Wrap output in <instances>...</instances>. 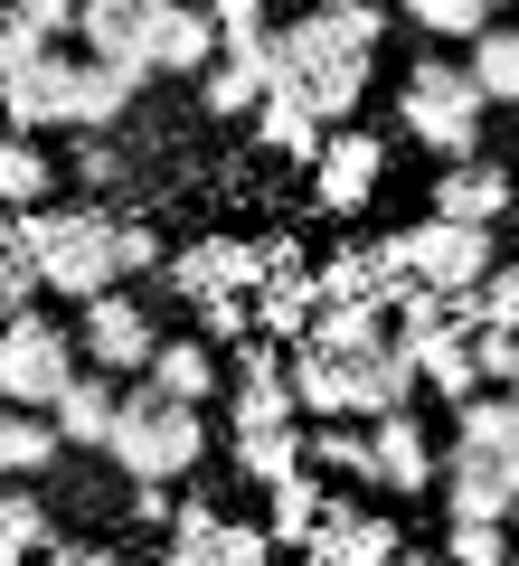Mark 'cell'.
<instances>
[{"mask_svg":"<svg viewBox=\"0 0 519 566\" xmlns=\"http://www.w3.org/2000/svg\"><path fill=\"white\" fill-rule=\"evenodd\" d=\"M76 340H85V359L95 368H114V378H133V368H152V349H160V331H152V312H142V293H95V303H76Z\"/></svg>","mask_w":519,"mask_h":566,"instance_id":"obj_10","label":"cell"},{"mask_svg":"<svg viewBox=\"0 0 519 566\" xmlns=\"http://www.w3.org/2000/svg\"><path fill=\"white\" fill-rule=\"evenodd\" d=\"M256 104H264V76H256V66L218 57V66H208V76H199V114H218V123H246V114H256Z\"/></svg>","mask_w":519,"mask_h":566,"instance_id":"obj_31","label":"cell"},{"mask_svg":"<svg viewBox=\"0 0 519 566\" xmlns=\"http://www.w3.org/2000/svg\"><path fill=\"white\" fill-rule=\"evenodd\" d=\"M142 378H160L170 397H199V406H208V397H218V340H208V331H180V340L152 349Z\"/></svg>","mask_w":519,"mask_h":566,"instance_id":"obj_27","label":"cell"},{"mask_svg":"<svg viewBox=\"0 0 519 566\" xmlns=\"http://www.w3.org/2000/svg\"><path fill=\"white\" fill-rule=\"evenodd\" d=\"M387 20H397V10H378V0H321L312 20L283 29V76L321 104V123H350V114H360L369 76H378ZM283 76H274V85H283Z\"/></svg>","mask_w":519,"mask_h":566,"instance_id":"obj_1","label":"cell"},{"mask_svg":"<svg viewBox=\"0 0 519 566\" xmlns=\"http://www.w3.org/2000/svg\"><path fill=\"white\" fill-rule=\"evenodd\" d=\"M10 237L39 245L48 264V293L58 303H95V293H114L123 283V208L85 199V208H10Z\"/></svg>","mask_w":519,"mask_h":566,"instance_id":"obj_3","label":"cell"},{"mask_svg":"<svg viewBox=\"0 0 519 566\" xmlns=\"http://www.w3.org/2000/svg\"><path fill=\"white\" fill-rule=\"evenodd\" d=\"M10 20L39 39H85V0H10Z\"/></svg>","mask_w":519,"mask_h":566,"instance_id":"obj_36","label":"cell"},{"mask_svg":"<svg viewBox=\"0 0 519 566\" xmlns=\"http://www.w3.org/2000/svg\"><path fill=\"white\" fill-rule=\"evenodd\" d=\"M510 528H519V501H510Z\"/></svg>","mask_w":519,"mask_h":566,"instance_id":"obj_42","label":"cell"},{"mask_svg":"<svg viewBox=\"0 0 519 566\" xmlns=\"http://www.w3.org/2000/svg\"><path fill=\"white\" fill-rule=\"evenodd\" d=\"M406 264H416L425 283H444V293H473V283L500 264V227H473V218H435V208H425V218L406 227Z\"/></svg>","mask_w":519,"mask_h":566,"instance_id":"obj_8","label":"cell"},{"mask_svg":"<svg viewBox=\"0 0 519 566\" xmlns=\"http://www.w3.org/2000/svg\"><path fill=\"white\" fill-rule=\"evenodd\" d=\"M170 0H85V48L95 57H123V66H152V29Z\"/></svg>","mask_w":519,"mask_h":566,"instance_id":"obj_21","label":"cell"},{"mask_svg":"<svg viewBox=\"0 0 519 566\" xmlns=\"http://www.w3.org/2000/svg\"><path fill=\"white\" fill-rule=\"evenodd\" d=\"M435 501H444V520H510V501H519V472L500 463L491 444H463V434H454Z\"/></svg>","mask_w":519,"mask_h":566,"instance_id":"obj_13","label":"cell"},{"mask_svg":"<svg viewBox=\"0 0 519 566\" xmlns=\"http://www.w3.org/2000/svg\"><path fill=\"white\" fill-rule=\"evenodd\" d=\"M369 434H378V491L425 501V491L444 482V453H435V434L416 424V406H387V416H369Z\"/></svg>","mask_w":519,"mask_h":566,"instance_id":"obj_15","label":"cell"},{"mask_svg":"<svg viewBox=\"0 0 519 566\" xmlns=\"http://www.w3.org/2000/svg\"><path fill=\"white\" fill-rule=\"evenodd\" d=\"M274 547H283V538H274L264 520H218V501H208V491H189L160 557H170V566H264Z\"/></svg>","mask_w":519,"mask_h":566,"instance_id":"obj_7","label":"cell"},{"mask_svg":"<svg viewBox=\"0 0 519 566\" xmlns=\"http://www.w3.org/2000/svg\"><path fill=\"white\" fill-rule=\"evenodd\" d=\"M58 180H66V161H48L29 133L0 142V199H10V208H48V199H58Z\"/></svg>","mask_w":519,"mask_h":566,"instance_id":"obj_29","label":"cell"},{"mask_svg":"<svg viewBox=\"0 0 519 566\" xmlns=\"http://www.w3.org/2000/svg\"><path fill=\"white\" fill-rule=\"evenodd\" d=\"M425 387L416 349L387 331V340H293V397L302 416H387Z\"/></svg>","mask_w":519,"mask_h":566,"instance_id":"obj_2","label":"cell"},{"mask_svg":"<svg viewBox=\"0 0 519 566\" xmlns=\"http://www.w3.org/2000/svg\"><path fill=\"white\" fill-rule=\"evenodd\" d=\"M378 170H387V142L360 133V123H331V142H321V161H312V208L321 218H360L378 199Z\"/></svg>","mask_w":519,"mask_h":566,"instance_id":"obj_9","label":"cell"},{"mask_svg":"<svg viewBox=\"0 0 519 566\" xmlns=\"http://www.w3.org/2000/svg\"><path fill=\"white\" fill-rule=\"evenodd\" d=\"M180 303H218V293H256L264 283V237H199L160 264Z\"/></svg>","mask_w":519,"mask_h":566,"instance_id":"obj_11","label":"cell"},{"mask_svg":"<svg viewBox=\"0 0 519 566\" xmlns=\"http://www.w3.org/2000/svg\"><path fill=\"white\" fill-rule=\"evenodd\" d=\"M510 237H519V208H510Z\"/></svg>","mask_w":519,"mask_h":566,"instance_id":"obj_41","label":"cell"},{"mask_svg":"<svg viewBox=\"0 0 519 566\" xmlns=\"http://www.w3.org/2000/svg\"><path fill=\"white\" fill-rule=\"evenodd\" d=\"M397 10L425 29V39H481V29L500 20V0H397Z\"/></svg>","mask_w":519,"mask_h":566,"instance_id":"obj_32","label":"cell"},{"mask_svg":"<svg viewBox=\"0 0 519 566\" xmlns=\"http://www.w3.org/2000/svg\"><path fill=\"white\" fill-rule=\"evenodd\" d=\"M123 510H133V528H170V520H180L170 482H133V501H123Z\"/></svg>","mask_w":519,"mask_h":566,"instance_id":"obj_39","label":"cell"},{"mask_svg":"<svg viewBox=\"0 0 519 566\" xmlns=\"http://www.w3.org/2000/svg\"><path fill=\"white\" fill-rule=\"evenodd\" d=\"M114 547H95V538H58V566H104Z\"/></svg>","mask_w":519,"mask_h":566,"instance_id":"obj_40","label":"cell"},{"mask_svg":"<svg viewBox=\"0 0 519 566\" xmlns=\"http://www.w3.org/2000/svg\"><path fill=\"white\" fill-rule=\"evenodd\" d=\"M142 76H152V66H123V57H85V66H76V133H123V114H133Z\"/></svg>","mask_w":519,"mask_h":566,"instance_id":"obj_23","label":"cell"},{"mask_svg":"<svg viewBox=\"0 0 519 566\" xmlns=\"http://www.w3.org/2000/svg\"><path fill=\"white\" fill-rule=\"evenodd\" d=\"M463 66L481 76V95H491V104H519V29H510V20H491V29H481Z\"/></svg>","mask_w":519,"mask_h":566,"instance_id":"obj_30","label":"cell"},{"mask_svg":"<svg viewBox=\"0 0 519 566\" xmlns=\"http://www.w3.org/2000/svg\"><path fill=\"white\" fill-rule=\"evenodd\" d=\"M444 557H454V566H510L519 557V528L510 520H454V528H444Z\"/></svg>","mask_w":519,"mask_h":566,"instance_id":"obj_33","label":"cell"},{"mask_svg":"<svg viewBox=\"0 0 519 566\" xmlns=\"http://www.w3.org/2000/svg\"><path fill=\"white\" fill-rule=\"evenodd\" d=\"M114 416H123V378H114V368H76V387L58 397L66 444H76V453H104V444H114Z\"/></svg>","mask_w":519,"mask_h":566,"instance_id":"obj_22","label":"cell"},{"mask_svg":"<svg viewBox=\"0 0 519 566\" xmlns=\"http://www.w3.org/2000/svg\"><path fill=\"white\" fill-rule=\"evenodd\" d=\"M321 482H312V463L302 472H283V482H264V528H274L283 547H312V528H321Z\"/></svg>","mask_w":519,"mask_h":566,"instance_id":"obj_28","label":"cell"},{"mask_svg":"<svg viewBox=\"0 0 519 566\" xmlns=\"http://www.w3.org/2000/svg\"><path fill=\"white\" fill-rule=\"evenodd\" d=\"M227 463L246 472V482H283V472H302L312 463V416H283V424H237L227 434Z\"/></svg>","mask_w":519,"mask_h":566,"instance_id":"obj_20","label":"cell"},{"mask_svg":"<svg viewBox=\"0 0 519 566\" xmlns=\"http://www.w3.org/2000/svg\"><path fill=\"white\" fill-rule=\"evenodd\" d=\"M160 264H170V245H160L142 218H123V274H160Z\"/></svg>","mask_w":519,"mask_h":566,"instance_id":"obj_38","label":"cell"},{"mask_svg":"<svg viewBox=\"0 0 519 566\" xmlns=\"http://www.w3.org/2000/svg\"><path fill=\"white\" fill-rule=\"evenodd\" d=\"M39 293H48V264H39V245L0 227V303H10V312H29Z\"/></svg>","mask_w":519,"mask_h":566,"instance_id":"obj_34","label":"cell"},{"mask_svg":"<svg viewBox=\"0 0 519 566\" xmlns=\"http://www.w3.org/2000/svg\"><path fill=\"white\" fill-rule=\"evenodd\" d=\"M397 123L435 151V161H473V151H481V123H491V95H481L473 66L416 57V66H406V85H397Z\"/></svg>","mask_w":519,"mask_h":566,"instance_id":"obj_5","label":"cell"},{"mask_svg":"<svg viewBox=\"0 0 519 566\" xmlns=\"http://www.w3.org/2000/svg\"><path fill=\"white\" fill-rule=\"evenodd\" d=\"M0 557H10V566H20V557H58V510L29 491V472L0 491Z\"/></svg>","mask_w":519,"mask_h":566,"instance_id":"obj_25","label":"cell"},{"mask_svg":"<svg viewBox=\"0 0 519 566\" xmlns=\"http://www.w3.org/2000/svg\"><path fill=\"white\" fill-rule=\"evenodd\" d=\"M76 359H85L76 322H48L39 303L10 312V331H0V397L10 406H58L76 387Z\"/></svg>","mask_w":519,"mask_h":566,"instance_id":"obj_6","label":"cell"},{"mask_svg":"<svg viewBox=\"0 0 519 566\" xmlns=\"http://www.w3.org/2000/svg\"><path fill=\"white\" fill-rule=\"evenodd\" d=\"M481 322H519V255H500L481 274Z\"/></svg>","mask_w":519,"mask_h":566,"instance_id":"obj_37","label":"cell"},{"mask_svg":"<svg viewBox=\"0 0 519 566\" xmlns=\"http://www.w3.org/2000/svg\"><path fill=\"white\" fill-rule=\"evenodd\" d=\"M302 557H312V566H387V557H416V547L397 538V520H378V510H340V501H331Z\"/></svg>","mask_w":519,"mask_h":566,"instance_id":"obj_17","label":"cell"},{"mask_svg":"<svg viewBox=\"0 0 519 566\" xmlns=\"http://www.w3.org/2000/svg\"><path fill=\"white\" fill-rule=\"evenodd\" d=\"M416 368H425V387H435V397H454V406L491 387V378H481V331H435V340L416 349Z\"/></svg>","mask_w":519,"mask_h":566,"instance_id":"obj_26","label":"cell"},{"mask_svg":"<svg viewBox=\"0 0 519 566\" xmlns=\"http://www.w3.org/2000/svg\"><path fill=\"white\" fill-rule=\"evenodd\" d=\"M218 57H227L218 10H208V0H170V10H160V29H152V76H189V85H199Z\"/></svg>","mask_w":519,"mask_h":566,"instance_id":"obj_18","label":"cell"},{"mask_svg":"<svg viewBox=\"0 0 519 566\" xmlns=\"http://www.w3.org/2000/svg\"><path fill=\"white\" fill-rule=\"evenodd\" d=\"M256 142L312 170V161H321V142H331V123H321V104L302 95L293 76H283V85H264V104H256Z\"/></svg>","mask_w":519,"mask_h":566,"instance_id":"obj_19","label":"cell"},{"mask_svg":"<svg viewBox=\"0 0 519 566\" xmlns=\"http://www.w3.org/2000/svg\"><path fill=\"white\" fill-rule=\"evenodd\" d=\"M406 283H416L406 237H360V245H340V255H321V303H387L397 312Z\"/></svg>","mask_w":519,"mask_h":566,"instance_id":"obj_12","label":"cell"},{"mask_svg":"<svg viewBox=\"0 0 519 566\" xmlns=\"http://www.w3.org/2000/svg\"><path fill=\"white\" fill-rule=\"evenodd\" d=\"M0 104H10V133H48V123H76V57H20L0 66Z\"/></svg>","mask_w":519,"mask_h":566,"instance_id":"obj_14","label":"cell"},{"mask_svg":"<svg viewBox=\"0 0 519 566\" xmlns=\"http://www.w3.org/2000/svg\"><path fill=\"white\" fill-rule=\"evenodd\" d=\"M123 170H133V161H123V142H114V133H85V151L66 161V180H85V189L104 199V189H123Z\"/></svg>","mask_w":519,"mask_h":566,"instance_id":"obj_35","label":"cell"},{"mask_svg":"<svg viewBox=\"0 0 519 566\" xmlns=\"http://www.w3.org/2000/svg\"><path fill=\"white\" fill-rule=\"evenodd\" d=\"M510 208H519V170H500V161H444L435 170V218H473V227H510Z\"/></svg>","mask_w":519,"mask_h":566,"instance_id":"obj_16","label":"cell"},{"mask_svg":"<svg viewBox=\"0 0 519 566\" xmlns=\"http://www.w3.org/2000/svg\"><path fill=\"white\" fill-rule=\"evenodd\" d=\"M104 463H114L123 482H189V472L208 463V416H199V397H170L160 378L123 387V416H114Z\"/></svg>","mask_w":519,"mask_h":566,"instance_id":"obj_4","label":"cell"},{"mask_svg":"<svg viewBox=\"0 0 519 566\" xmlns=\"http://www.w3.org/2000/svg\"><path fill=\"white\" fill-rule=\"evenodd\" d=\"M66 424H58V406H10L0 416V472H58L66 463Z\"/></svg>","mask_w":519,"mask_h":566,"instance_id":"obj_24","label":"cell"}]
</instances>
